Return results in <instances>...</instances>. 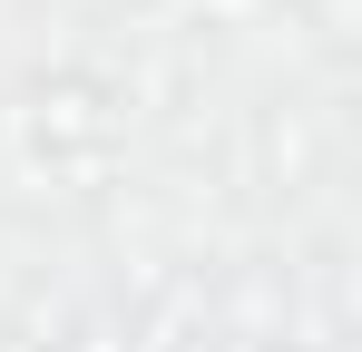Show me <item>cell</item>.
<instances>
[{
    "instance_id": "1",
    "label": "cell",
    "mask_w": 362,
    "mask_h": 352,
    "mask_svg": "<svg viewBox=\"0 0 362 352\" xmlns=\"http://www.w3.org/2000/svg\"><path fill=\"white\" fill-rule=\"evenodd\" d=\"M108 88H88V78H59V88H40V137L49 147H108Z\"/></svg>"
},
{
    "instance_id": "2",
    "label": "cell",
    "mask_w": 362,
    "mask_h": 352,
    "mask_svg": "<svg viewBox=\"0 0 362 352\" xmlns=\"http://www.w3.org/2000/svg\"><path fill=\"white\" fill-rule=\"evenodd\" d=\"M264 157L284 167V186H294L303 167H313V127H303V108H284V117H274V127H264Z\"/></svg>"
},
{
    "instance_id": "3",
    "label": "cell",
    "mask_w": 362,
    "mask_h": 352,
    "mask_svg": "<svg viewBox=\"0 0 362 352\" xmlns=\"http://www.w3.org/2000/svg\"><path fill=\"white\" fill-rule=\"evenodd\" d=\"M264 352H303V343H264Z\"/></svg>"
}]
</instances>
